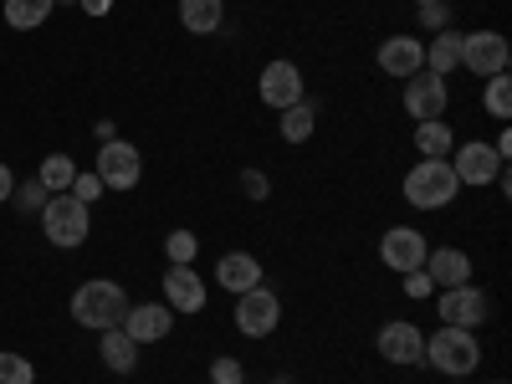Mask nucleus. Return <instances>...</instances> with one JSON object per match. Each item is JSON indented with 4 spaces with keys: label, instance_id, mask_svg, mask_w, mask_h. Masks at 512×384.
Segmentation results:
<instances>
[{
    "label": "nucleus",
    "instance_id": "nucleus-1",
    "mask_svg": "<svg viewBox=\"0 0 512 384\" xmlns=\"http://www.w3.org/2000/svg\"><path fill=\"white\" fill-rule=\"evenodd\" d=\"M72 318L82 323V328H98V333H108V328H123V318H128V292L118 287V282H82L77 292H72Z\"/></svg>",
    "mask_w": 512,
    "mask_h": 384
},
{
    "label": "nucleus",
    "instance_id": "nucleus-2",
    "mask_svg": "<svg viewBox=\"0 0 512 384\" xmlns=\"http://www.w3.org/2000/svg\"><path fill=\"white\" fill-rule=\"evenodd\" d=\"M477 359H482V349H477L472 328H451V323H441L431 338H425V359H420V364H436L441 374L461 379V374H472V369H477Z\"/></svg>",
    "mask_w": 512,
    "mask_h": 384
},
{
    "label": "nucleus",
    "instance_id": "nucleus-3",
    "mask_svg": "<svg viewBox=\"0 0 512 384\" xmlns=\"http://www.w3.org/2000/svg\"><path fill=\"white\" fill-rule=\"evenodd\" d=\"M456 175H451V164L446 159H420L410 175H405V200L415 205V210H441V205H451L456 200Z\"/></svg>",
    "mask_w": 512,
    "mask_h": 384
},
{
    "label": "nucleus",
    "instance_id": "nucleus-4",
    "mask_svg": "<svg viewBox=\"0 0 512 384\" xmlns=\"http://www.w3.org/2000/svg\"><path fill=\"white\" fill-rule=\"evenodd\" d=\"M41 231H47L52 246H82L93 231V216L77 195H52L47 210H41Z\"/></svg>",
    "mask_w": 512,
    "mask_h": 384
},
{
    "label": "nucleus",
    "instance_id": "nucleus-5",
    "mask_svg": "<svg viewBox=\"0 0 512 384\" xmlns=\"http://www.w3.org/2000/svg\"><path fill=\"white\" fill-rule=\"evenodd\" d=\"M507 57H512V47H507L502 31H472V36H461V67L466 72L497 77V72H507Z\"/></svg>",
    "mask_w": 512,
    "mask_h": 384
},
{
    "label": "nucleus",
    "instance_id": "nucleus-6",
    "mask_svg": "<svg viewBox=\"0 0 512 384\" xmlns=\"http://www.w3.org/2000/svg\"><path fill=\"white\" fill-rule=\"evenodd\" d=\"M277 323H282V303H277L272 287H251V292L236 297V328L246 338H267Z\"/></svg>",
    "mask_w": 512,
    "mask_h": 384
},
{
    "label": "nucleus",
    "instance_id": "nucleus-7",
    "mask_svg": "<svg viewBox=\"0 0 512 384\" xmlns=\"http://www.w3.org/2000/svg\"><path fill=\"white\" fill-rule=\"evenodd\" d=\"M139 149L134 144H123V139H108L103 154H98V180L103 190H134L139 185Z\"/></svg>",
    "mask_w": 512,
    "mask_h": 384
},
{
    "label": "nucleus",
    "instance_id": "nucleus-8",
    "mask_svg": "<svg viewBox=\"0 0 512 384\" xmlns=\"http://www.w3.org/2000/svg\"><path fill=\"white\" fill-rule=\"evenodd\" d=\"M425 251H431V246H425V236L420 231H410V226H395V231H384L379 236V256H384V267H390V272H420V262H425Z\"/></svg>",
    "mask_w": 512,
    "mask_h": 384
},
{
    "label": "nucleus",
    "instance_id": "nucleus-9",
    "mask_svg": "<svg viewBox=\"0 0 512 384\" xmlns=\"http://www.w3.org/2000/svg\"><path fill=\"white\" fill-rule=\"evenodd\" d=\"M446 77H436V72H415L410 82H405V113H415V123H431V118H441L446 113Z\"/></svg>",
    "mask_w": 512,
    "mask_h": 384
},
{
    "label": "nucleus",
    "instance_id": "nucleus-10",
    "mask_svg": "<svg viewBox=\"0 0 512 384\" xmlns=\"http://www.w3.org/2000/svg\"><path fill=\"white\" fill-rule=\"evenodd\" d=\"M446 164H451L456 185H492V180H502V159H497L492 144H466V149H456V159H446Z\"/></svg>",
    "mask_w": 512,
    "mask_h": 384
},
{
    "label": "nucleus",
    "instance_id": "nucleus-11",
    "mask_svg": "<svg viewBox=\"0 0 512 384\" xmlns=\"http://www.w3.org/2000/svg\"><path fill=\"white\" fill-rule=\"evenodd\" d=\"M262 103L277 108V113L303 103V72H297L292 62H267L262 67Z\"/></svg>",
    "mask_w": 512,
    "mask_h": 384
},
{
    "label": "nucleus",
    "instance_id": "nucleus-12",
    "mask_svg": "<svg viewBox=\"0 0 512 384\" xmlns=\"http://www.w3.org/2000/svg\"><path fill=\"white\" fill-rule=\"evenodd\" d=\"M379 359H390V364H420L425 359V333L415 323H384L379 328Z\"/></svg>",
    "mask_w": 512,
    "mask_h": 384
},
{
    "label": "nucleus",
    "instance_id": "nucleus-13",
    "mask_svg": "<svg viewBox=\"0 0 512 384\" xmlns=\"http://www.w3.org/2000/svg\"><path fill=\"white\" fill-rule=\"evenodd\" d=\"M420 272L431 277V287H466L472 282V256L456 246H441V251H425Z\"/></svg>",
    "mask_w": 512,
    "mask_h": 384
},
{
    "label": "nucleus",
    "instance_id": "nucleus-14",
    "mask_svg": "<svg viewBox=\"0 0 512 384\" xmlns=\"http://www.w3.org/2000/svg\"><path fill=\"white\" fill-rule=\"evenodd\" d=\"M441 318L451 328H477V323H487V297L472 282H466V287H446L441 292Z\"/></svg>",
    "mask_w": 512,
    "mask_h": 384
},
{
    "label": "nucleus",
    "instance_id": "nucleus-15",
    "mask_svg": "<svg viewBox=\"0 0 512 384\" xmlns=\"http://www.w3.org/2000/svg\"><path fill=\"white\" fill-rule=\"evenodd\" d=\"M164 308L169 313H200L205 308V282L195 277V267H169L164 272Z\"/></svg>",
    "mask_w": 512,
    "mask_h": 384
},
{
    "label": "nucleus",
    "instance_id": "nucleus-16",
    "mask_svg": "<svg viewBox=\"0 0 512 384\" xmlns=\"http://www.w3.org/2000/svg\"><path fill=\"white\" fill-rule=\"evenodd\" d=\"M425 67V47L415 36H390L379 47V72H390V77H415Z\"/></svg>",
    "mask_w": 512,
    "mask_h": 384
},
{
    "label": "nucleus",
    "instance_id": "nucleus-17",
    "mask_svg": "<svg viewBox=\"0 0 512 384\" xmlns=\"http://www.w3.org/2000/svg\"><path fill=\"white\" fill-rule=\"evenodd\" d=\"M169 328H175V313L159 308V303H149V308H128V318H123V333L134 338V344H159Z\"/></svg>",
    "mask_w": 512,
    "mask_h": 384
},
{
    "label": "nucleus",
    "instance_id": "nucleus-18",
    "mask_svg": "<svg viewBox=\"0 0 512 384\" xmlns=\"http://www.w3.org/2000/svg\"><path fill=\"white\" fill-rule=\"evenodd\" d=\"M216 282L241 297V292H251V287H262V262H256V256H246V251H231V256H221Z\"/></svg>",
    "mask_w": 512,
    "mask_h": 384
},
{
    "label": "nucleus",
    "instance_id": "nucleus-19",
    "mask_svg": "<svg viewBox=\"0 0 512 384\" xmlns=\"http://www.w3.org/2000/svg\"><path fill=\"white\" fill-rule=\"evenodd\" d=\"M221 16H226L221 0H180V21H185V31H195V36L221 31Z\"/></svg>",
    "mask_w": 512,
    "mask_h": 384
},
{
    "label": "nucleus",
    "instance_id": "nucleus-20",
    "mask_svg": "<svg viewBox=\"0 0 512 384\" xmlns=\"http://www.w3.org/2000/svg\"><path fill=\"white\" fill-rule=\"evenodd\" d=\"M103 364H108L113 374H128V369L139 364V344H134L123 328H108V333H103Z\"/></svg>",
    "mask_w": 512,
    "mask_h": 384
},
{
    "label": "nucleus",
    "instance_id": "nucleus-21",
    "mask_svg": "<svg viewBox=\"0 0 512 384\" xmlns=\"http://www.w3.org/2000/svg\"><path fill=\"white\" fill-rule=\"evenodd\" d=\"M425 67H431L436 77L456 72V67H461V36H456V31H436V41L425 47Z\"/></svg>",
    "mask_w": 512,
    "mask_h": 384
},
{
    "label": "nucleus",
    "instance_id": "nucleus-22",
    "mask_svg": "<svg viewBox=\"0 0 512 384\" xmlns=\"http://www.w3.org/2000/svg\"><path fill=\"white\" fill-rule=\"evenodd\" d=\"M415 149H420L425 159H446V154L456 149V139H451L446 118H431V123H420V128H415Z\"/></svg>",
    "mask_w": 512,
    "mask_h": 384
},
{
    "label": "nucleus",
    "instance_id": "nucleus-23",
    "mask_svg": "<svg viewBox=\"0 0 512 384\" xmlns=\"http://www.w3.org/2000/svg\"><path fill=\"white\" fill-rule=\"evenodd\" d=\"M52 6H57V0H6V21L16 31H36L41 21L52 16Z\"/></svg>",
    "mask_w": 512,
    "mask_h": 384
},
{
    "label": "nucleus",
    "instance_id": "nucleus-24",
    "mask_svg": "<svg viewBox=\"0 0 512 384\" xmlns=\"http://www.w3.org/2000/svg\"><path fill=\"white\" fill-rule=\"evenodd\" d=\"M36 180L47 185L52 195H67L72 180H77V164H72L67 154H47V159H41V175H36Z\"/></svg>",
    "mask_w": 512,
    "mask_h": 384
},
{
    "label": "nucleus",
    "instance_id": "nucleus-25",
    "mask_svg": "<svg viewBox=\"0 0 512 384\" xmlns=\"http://www.w3.org/2000/svg\"><path fill=\"white\" fill-rule=\"evenodd\" d=\"M313 123H318V108H313V103L282 108V139H287V144H303V139L313 134Z\"/></svg>",
    "mask_w": 512,
    "mask_h": 384
},
{
    "label": "nucleus",
    "instance_id": "nucleus-26",
    "mask_svg": "<svg viewBox=\"0 0 512 384\" xmlns=\"http://www.w3.org/2000/svg\"><path fill=\"white\" fill-rule=\"evenodd\" d=\"M164 251H169V267H190L195 251H200V236H195V231H169Z\"/></svg>",
    "mask_w": 512,
    "mask_h": 384
},
{
    "label": "nucleus",
    "instance_id": "nucleus-27",
    "mask_svg": "<svg viewBox=\"0 0 512 384\" xmlns=\"http://www.w3.org/2000/svg\"><path fill=\"white\" fill-rule=\"evenodd\" d=\"M487 113L492 118H507L512 113V82H507V72L487 77Z\"/></svg>",
    "mask_w": 512,
    "mask_h": 384
},
{
    "label": "nucleus",
    "instance_id": "nucleus-28",
    "mask_svg": "<svg viewBox=\"0 0 512 384\" xmlns=\"http://www.w3.org/2000/svg\"><path fill=\"white\" fill-rule=\"evenodd\" d=\"M0 384H36L31 359H21V354H0Z\"/></svg>",
    "mask_w": 512,
    "mask_h": 384
},
{
    "label": "nucleus",
    "instance_id": "nucleus-29",
    "mask_svg": "<svg viewBox=\"0 0 512 384\" xmlns=\"http://www.w3.org/2000/svg\"><path fill=\"white\" fill-rule=\"evenodd\" d=\"M11 195H16V205L26 210V216H31V210L41 216V210H47V200H52V190L41 185V180H26V185H21V190H11Z\"/></svg>",
    "mask_w": 512,
    "mask_h": 384
},
{
    "label": "nucleus",
    "instance_id": "nucleus-30",
    "mask_svg": "<svg viewBox=\"0 0 512 384\" xmlns=\"http://www.w3.org/2000/svg\"><path fill=\"white\" fill-rule=\"evenodd\" d=\"M67 195H77V200H82V205H93V200H98V195H103V180H98V175H77V180H72V190H67Z\"/></svg>",
    "mask_w": 512,
    "mask_h": 384
},
{
    "label": "nucleus",
    "instance_id": "nucleus-31",
    "mask_svg": "<svg viewBox=\"0 0 512 384\" xmlns=\"http://www.w3.org/2000/svg\"><path fill=\"white\" fill-rule=\"evenodd\" d=\"M241 190H246V200H267V175L262 169H241Z\"/></svg>",
    "mask_w": 512,
    "mask_h": 384
},
{
    "label": "nucleus",
    "instance_id": "nucleus-32",
    "mask_svg": "<svg viewBox=\"0 0 512 384\" xmlns=\"http://www.w3.org/2000/svg\"><path fill=\"white\" fill-rule=\"evenodd\" d=\"M210 384H241V364L236 359H216L210 364Z\"/></svg>",
    "mask_w": 512,
    "mask_h": 384
},
{
    "label": "nucleus",
    "instance_id": "nucleus-33",
    "mask_svg": "<svg viewBox=\"0 0 512 384\" xmlns=\"http://www.w3.org/2000/svg\"><path fill=\"white\" fill-rule=\"evenodd\" d=\"M420 21H425V26H446V21H451L446 0H425V6H420Z\"/></svg>",
    "mask_w": 512,
    "mask_h": 384
},
{
    "label": "nucleus",
    "instance_id": "nucleus-34",
    "mask_svg": "<svg viewBox=\"0 0 512 384\" xmlns=\"http://www.w3.org/2000/svg\"><path fill=\"white\" fill-rule=\"evenodd\" d=\"M405 292L410 297H431V277H425V272H405Z\"/></svg>",
    "mask_w": 512,
    "mask_h": 384
},
{
    "label": "nucleus",
    "instance_id": "nucleus-35",
    "mask_svg": "<svg viewBox=\"0 0 512 384\" xmlns=\"http://www.w3.org/2000/svg\"><path fill=\"white\" fill-rule=\"evenodd\" d=\"M11 190H16V180H11V169H6V164H0V205H6V200H11Z\"/></svg>",
    "mask_w": 512,
    "mask_h": 384
},
{
    "label": "nucleus",
    "instance_id": "nucleus-36",
    "mask_svg": "<svg viewBox=\"0 0 512 384\" xmlns=\"http://www.w3.org/2000/svg\"><path fill=\"white\" fill-rule=\"evenodd\" d=\"M113 0H82V11H93V16H108Z\"/></svg>",
    "mask_w": 512,
    "mask_h": 384
},
{
    "label": "nucleus",
    "instance_id": "nucleus-37",
    "mask_svg": "<svg viewBox=\"0 0 512 384\" xmlns=\"http://www.w3.org/2000/svg\"><path fill=\"white\" fill-rule=\"evenodd\" d=\"M420 6H425V0H420Z\"/></svg>",
    "mask_w": 512,
    "mask_h": 384
},
{
    "label": "nucleus",
    "instance_id": "nucleus-38",
    "mask_svg": "<svg viewBox=\"0 0 512 384\" xmlns=\"http://www.w3.org/2000/svg\"><path fill=\"white\" fill-rule=\"evenodd\" d=\"M497 384H502V379H497Z\"/></svg>",
    "mask_w": 512,
    "mask_h": 384
}]
</instances>
